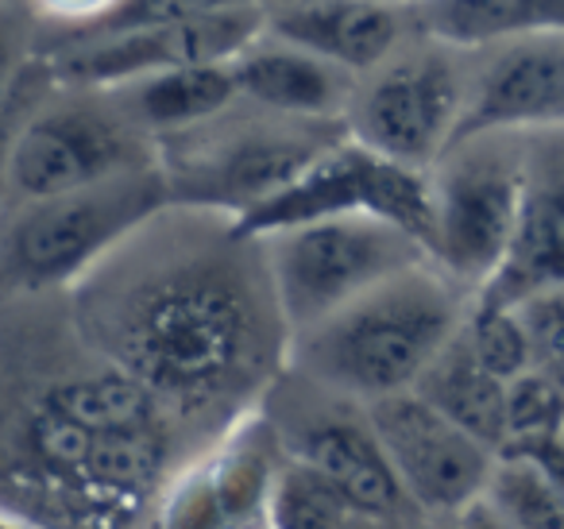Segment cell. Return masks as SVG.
<instances>
[{"instance_id": "obj_1", "label": "cell", "mask_w": 564, "mask_h": 529, "mask_svg": "<svg viewBox=\"0 0 564 529\" xmlns=\"http://www.w3.org/2000/svg\"><path fill=\"white\" fill-rule=\"evenodd\" d=\"M232 225L163 233L159 213L86 274V325L166 413L209 418L248 406L271 379L282 336L271 271Z\"/></svg>"}, {"instance_id": "obj_2", "label": "cell", "mask_w": 564, "mask_h": 529, "mask_svg": "<svg viewBox=\"0 0 564 529\" xmlns=\"http://www.w3.org/2000/svg\"><path fill=\"white\" fill-rule=\"evenodd\" d=\"M456 279L430 271V259L391 274L306 333V359L329 387L371 398L410 390L441 348L460 333Z\"/></svg>"}, {"instance_id": "obj_3", "label": "cell", "mask_w": 564, "mask_h": 529, "mask_svg": "<svg viewBox=\"0 0 564 529\" xmlns=\"http://www.w3.org/2000/svg\"><path fill=\"white\" fill-rule=\"evenodd\" d=\"M166 174L140 166L70 194L35 197L0 233V287L55 290L78 282L128 240L140 225L166 209Z\"/></svg>"}, {"instance_id": "obj_4", "label": "cell", "mask_w": 564, "mask_h": 529, "mask_svg": "<svg viewBox=\"0 0 564 529\" xmlns=\"http://www.w3.org/2000/svg\"><path fill=\"white\" fill-rule=\"evenodd\" d=\"M274 302L294 336L314 333L391 274L433 259L422 240L368 213L322 217L263 236Z\"/></svg>"}, {"instance_id": "obj_5", "label": "cell", "mask_w": 564, "mask_h": 529, "mask_svg": "<svg viewBox=\"0 0 564 529\" xmlns=\"http://www.w3.org/2000/svg\"><path fill=\"white\" fill-rule=\"evenodd\" d=\"M345 213L383 217L414 240H422L425 251L433 248L430 171L394 163L360 140L329 143L286 186L274 190L267 202H259L243 217H236L232 233L243 240H263L282 228L322 217H345Z\"/></svg>"}, {"instance_id": "obj_6", "label": "cell", "mask_w": 564, "mask_h": 529, "mask_svg": "<svg viewBox=\"0 0 564 529\" xmlns=\"http://www.w3.org/2000/svg\"><path fill=\"white\" fill-rule=\"evenodd\" d=\"M433 248L448 279L479 290L514 236L522 194V132L460 140L433 166Z\"/></svg>"}, {"instance_id": "obj_7", "label": "cell", "mask_w": 564, "mask_h": 529, "mask_svg": "<svg viewBox=\"0 0 564 529\" xmlns=\"http://www.w3.org/2000/svg\"><path fill=\"white\" fill-rule=\"evenodd\" d=\"M368 421L422 518L468 514L484 495L499 452L448 421L417 390L371 398Z\"/></svg>"}, {"instance_id": "obj_8", "label": "cell", "mask_w": 564, "mask_h": 529, "mask_svg": "<svg viewBox=\"0 0 564 529\" xmlns=\"http://www.w3.org/2000/svg\"><path fill=\"white\" fill-rule=\"evenodd\" d=\"M263 12L256 4L209 12V17L171 20V24L132 28L94 40H66L70 51L55 58V78L74 86H132L151 74L209 66L240 58L263 32Z\"/></svg>"}, {"instance_id": "obj_9", "label": "cell", "mask_w": 564, "mask_h": 529, "mask_svg": "<svg viewBox=\"0 0 564 529\" xmlns=\"http://www.w3.org/2000/svg\"><path fill=\"white\" fill-rule=\"evenodd\" d=\"M464 82L453 58L430 51L391 63L352 105V140L394 163L433 171L464 112Z\"/></svg>"}, {"instance_id": "obj_10", "label": "cell", "mask_w": 564, "mask_h": 529, "mask_svg": "<svg viewBox=\"0 0 564 529\" xmlns=\"http://www.w3.org/2000/svg\"><path fill=\"white\" fill-rule=\"evenodd\" d=\"M151 166L124 120L89 105L32 117L9 148V190L24 202L70 194L124 171Z\"/></svg>"}, {"instance_id": "obj_11", "label": "cell", "mask_w": 564, "mask_h": 529, "mask_svg": "<svg viewBox=\"0 0 564 529\" xmlns=\"http://www.w3.org/2000/svg\"><path fill=\"white\" fill-rule=\"evenodd\" d=\"M294 120L302 117H286L282 125H243L213 136V151L178 159L174 174H166V186L197 209H228L232 220L243 217L333 143Z\"/></svg>"}, {"instance_id": "obj_12", "label": "cell", "mask_w": 564, "mask_h": 529, "mask_svg": "<svg viewBox=\"0 0 564 529\" xmlns=\"http://www.w3.org/2000/svg\"><path fill=\"white\" fill-rule=\"evenodd\" d=\"M564 287V125L522 132V194L514 236L476 302L518 305Z\"/></svg>"}, {"instance_id": "obj_13", "label": "cell", "mask_w": 564, "mask_h": 529, "mask_svg": "<svg viewBox=\"0 0 564 529\" xmlns=\"http://www.w3.org/2000/svg\"><path fill=\"white\" fill-rule=\"evenodd\" d=\"M564 125V32L525 35L499 51L464 97L453 143L487 132ZM448 143V148H453Z\"/></svg>"}, {"instance_id": "obj_14", "label": "cell", "mask_w": 564, "mask_h": 529, "mask_svg": "<svg viewBox=\"0 0 564 529\" xmlns=\"http://www.w3.org/2000/svg\"><path fill=\"white\" fill-rule=\"evenodd\" d=\"M302 460L322 467L340 490L356 503V510L371 526H410L422 521V510L406 495L383 441L376 436L371 421L348 418H317L294 441Z\"/></svg>"}, {"instance_id": "obj_15", "label": "cell", "mask_w": 564, "mask_h": 529, "mask_svg": "<svg viewBox=\"0 0 564 529\" xmlns=\"http://www.w3.org/2000/svg\"><path fill=\"white\" fill-rule=\"evenodd\" d=\"M274 452L259 429H243L225 452L189 472L178 495L166 506V526H267L274 490Z\"/></svg>"}, {"instance_id": "obj_16", "label": "cell", "mask_w": 564, "mask_h": 529, "mask_svg": "<svg viewBox=\"0 0 564 529\" xmlns=\"http://www.w3.org/2000/svg\"><path fill=\"white\" fill-rule=\"evenodd\" d=\"M271 32L340 71L368 74L394 55L402 20L379 0H302L271 20Z\"/></svg>"}, {"instance_id": "obj_17", "label": "cell", "mask_w": 564, "mask_h": 529, "mask_svg": "<svg viewBox=\"0 0 564 529\" xmlns=\"http://www.w3.org/2000/svg\"><path fill=\"white\" fill-rule=\"evenodd\" d=\"M232 74L240 97L279 112V117L329 120L345 105L340 66L310 55L302 47H263L232 58Z\"/></svg>"}, {"instance_id": "obj_18", "label": "cell", "mask_w": 564, "mask_h": 529, "mask_svg": "<svg viewBox=\"0 0 564 529\" xmlns=\"http://www.w3.org/2000/svg\"><path fill=\"white\" fill-rule=\"evenodd\" d=\"M410 390H417L425 402L437 406L448 421L468 429L487 449H495V452L507 449V436H510L507 382L479 364L476 352L464 341V325H460V333L433 356V364L425 367L422 379Z\"/></svg>"}, {"instance_id": "obj_19", "label": "cell", "mask_w": 564, "mask_h": 529, "mask_svg": "<svg viewBox=\"0 0 564 529\" xmlns=\"http://www.w3.org/2000/svg\"><path fill=\"white\" fill-rule=\"evenodd\" d=\"M414 4L417 28L433 43L453 51L564 32V0H414Z\"/></svg>"}, {"instance_id": "obj_20", "label": "cell", "mask_w": 564, "mask_h": 529, "mask_svg": "<svg viewBox=\"0 0 564 529\" xmlns=\"http://www.w3.org/2000/svg\"><path fill=\"white\" fill-rule=\"evenodd\" d=\"M240 97L232 63L182 66V71L151 74L132 82V117L155 132H186L220 117Z\"/></svg>"}, {"instance_id": "obj_21", "label": "cell", "mask_w": 564, "mask_h": 529, "mask_svg": "<svg viewBox=\"0 0 564 529\" xmlns=\"http://www.w3.org/2000/svg\"><path fill=\"white\" fill-rule=\"evenodd\" d=\"M43 402L55 406L78 425L94 433H117V429H148V425H171V413L163 410L155 395L143 387L124 367L109 364L105 371L74 375L63 379L43 395Z\"/></svg>"}, {"instance_id": "obj_22", "label": "cell", "mask_w": 564, "mask_h": 529, "mask_svg": "<svg viewBox=\"0 0 564 529\" xmlns=\"http://www.w3.org/2000/svg\"><path fill=\"white\" fill-rule=\"evenodd\" d=\"M267 526L279 529H345V526H371L356 503L310 460H291L274 475L271 510Z\"/></svg>"}, {"instance_id": "obj_23", "label": "cell", "mask_w": 564, "mask_h": 529, "mask_svg": "<svg viewBox=\"0 0 564 529\" xmlns=\"http://www.w3.org/2000/svg\"><path fill=\"white\" fill-rule=\"evenodd\" d=\"M484 506L502 526L564 529V495L549 472L525 452H499L491 479L484 487Z\"/></svg>"}, {"instance_id": "obj_24", "label": "cell", "mask_w": 564, "mask_h": 529, "mask_svg": "<svg viewBox=\"0 0 564 529\" xmlns=\"http://www.w3.org/2000/svg\"><path fill=\"white\" fill-rule=\"evenodd\" d=\"M464 341L476 352V359L502 382L518 379L525 367H533V348L525 321L518 305H491L471 298V310L464 317Z\"/></svg>"}, {"instance_id": "obj_25", "label": "cell", "mask_w": 564, "mask_h": 529, "mask_svg": "<svg viewBox=\"0 0 564 529\" xmlns=\"http://www.w3.org/2000/svg\"><path fill=\"white\" fill-rule=\"evenodd\" d=\"M507 449H530V444L553 441L564 429V379L525 367L518 379L507 382Z\"/></svg>"}, {"instance_id": "obj_26", "label": "cell", "mask_w": 564, "mask_h": 529, "mask_svg": "<svg viewBox=\"0 0 564 529\" xmlns=\"http://www.w3.org/2000/svg\"><path fill=\"white\" fill-rule=\"evenodd\" d=\"M240 4H256V0H117L101 20L74 32L70 40H94V35H117V32H132V28L209 17V12L240 9Z\"/></svg>"}, {"instance_id": "obj_27", "label": "cell", "mask_w": 564, "mask_h": 529, "mask_svg": "<svg viewBox=\"0 0 564 529\" xmlns=\"http://www.w3.org/2000/svg\"><path fill=\"white\" fill-rule=\"evenodd\" d=\"M533 348V367L564 379V287L541 290V294L518 302Z\"/></svg>"}, {"instance_id": "obj_28", "label": "cell", "mask_w": 564, "mask_h": 529, "mask_svg": "<svg viewBox=\"0 0 564 529\" xmlns=\"http://www.w3.org/2000/svg\"><path fill=\"white\" fill-rule=\"evenodd\" d=\"M117 0H40V9L55 20H74L82 28H89L94 20H101Z\"/></svg>"}, {"instance_id": "obj_29", "label": "cell", "mask_w": 564, "mask_h": 529, "mask_svg": "<svg viewBox=\"0 0 564 529\" xmlns=\"http://www.w3.org/2000/svg\"><path fill=\"white\" fill-rule=\"evenodd\" d=\"M510 452H525V456H533L541 467L549 472V479L561 487L564 495V429L553 436V441H541V444H530V449H510Z\"/></svg>"}, {"instance_id": "obj_30", "label": "cell", "mask_w": 564, "mask_h": 529, "mask_svg": "<svg viewBox=\"0 0 564 529\" xmlns=\"http://www.w3.org/2000/svg\"><path fill=\"white\" fill-rule=\"evenodd\" d=\"M12 71H17V40L4 24H0V89L9 86Z\"/></svg>"}, {"instance_id": "obj_31", "label": "cell", "mask_w": 564, "mask_h": 529, "mask_svg": "<svg viewBox=\"0 0 564 529\" xmlns=\"http://www.w3.org/2000/svg\"><path fill=\"white\" fill-rule=\"evenodd\" d=\"M12 128H9V112L0 109V194L9 190V148H12Z\"/></svg>"}, {"instance_id": "obj_32", "label": "cell", "mask_w": 564, "mask_h": 529, "mask_svg": "<svg viewBox=\"0 0 564 529\" xmlns=\"http://www.w3.org/2000/svg\"><path fill=\"white\" fill-rule=\"evenodd\" d=\"M379 4H402V0H379Z\"/></svg>"}]
</instances>
